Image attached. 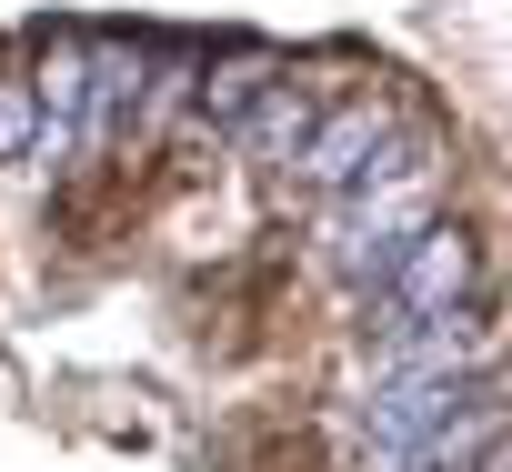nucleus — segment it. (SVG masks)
Masks as SVG:
<instances>
[{
	"label": "nucleus",
	"instance_id": "f03ea898",
	"mask_svg": "<svg viewBox=\"0 0 512 472\" xmlns=\"http://www.w3.org/2000/svg\"><path fill=\"white\" fill-rule=\"evenodd\" d=\"M482 292V252L462 221H422L392 252V272L372 282V322H412V312H462Z\"/></svg>",
	"mask_w": 512,
	"mask_h": 472
},
{
	"label": "nucleus",
	"instance_id": "423d86ee",
	"mask_svg": "<svg viewBox=\"0 0 512 472\" xmlns=\"http://www.w3.org/2000/svg\"><path fill=\"white\" fill-rule=\"evenodd\" d=\"M31 131H41V101H31L21 81H0V161H11V151H21Z\"/></svg>",
	"mask_w": 512,
	"mask_h": 472
},
{
	"label": "nucleus",
	"instance_id": "f257e3e1",
	"mask_svg": "<svg viewBox=\"0 0 512 472\" xmlns=\"http://www.w3.org/2000/svg\"><path fill=\"white\" fill-rule=\"evenodd\" d=\"M432 201H442V161H432V151H412V161H392V171L352 181V191L322 211V262H332L342 282H362V292H372V282L392 272V252L432 221Z\"/></svg>",
	"mask_w": 512,
	"mask_h": 472
},
{
	"label": "nucleus",
	"instance_id": "7ed1b4c3",
	"mask_svg": "<svg viewBox=\"0 0 512 472\" xmlns=\"http://www.w3.org/2000/svg\"><path fill=\"white\" fill-rule=\"evenodd\" d=\"M422 141L402 131V111L392 101H342V111H322L302 141H292V171L312 181V191H352V181H372V171H392V161H412Z\"/></svg>",
	"mask_w": 512,
	"mask_h": 472
},
{
	"label": "nucleus",
	"instance_id": "20e7f679",
	"mask_svg": "<svg viewBox=\"0 0 512 472\" xmlns=\"http://www.w3.org/2000/svg\"><path fill=\"white\" fill-rule=\"evenodd\" d=\"M302 131H312V91H292V81H262V101L231 121V141H241V151H292Z\"/></svg>",
	"mask_w": 512,
	"mask_h": 472
},
{
	"label": "nucleus",
	"instance_id": "39448f33",
	"mask_svg": "<svg viewBox=\"0 0 512 472\" xmlns=\"http://www.w3.org/2000/svg\"><path fill=\"white\" fill-rule=\"evenodd\" d=\"M262 81H272L262 61H231V71H211V81H201V121H211V131L231 141V121H241L251 101H262Z\"/></svg>",
	"mask_w": 512,
	"mask_h": 472
}]
</instances>
